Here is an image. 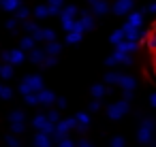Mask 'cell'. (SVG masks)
Listing matches in <instances>:
<instances>
[{
  "label": "cell",
  "instance_id": "cell-1",
  "mask_svg": "<svg viewBox=\"0 0 156 147\" xmlns=\"http://www.w3.org/2000/svg\"><path fill=\"white\" fill-rule=\"evenodd\" d=\"M128 109H130V104H128L126 100H120V102L111 104V107L107 109V113H109V119H120L124 113H128Z\"/></svg>",
  "mask_w": 156,
  "mask_h": 147
},
{
  "label": "cell",
  "instance_id": "cell-2",
  "mask_svg": "<svg viewBox=\"0 0 156 147\" xmlns=\"http://www.w3.org/2000/svg\"><path fill=\"white\" fill-rule=\"evenodd\" d=\"M152 130H154V119H145V121L141 124L139 132H137V141H139V143H150Z\"/></svg>",
  "mask_w": 156,
  "mask_h": 147
},
{
  "label": "cell",
  "instance_id": "cell-3",
  "mask_svg": "<svg viewBox=\"0 0 156 147\" xmlns=\"http://www.w3.org/2000/svg\"><path fill=\"white\" fill-rule=\"evenodd\" d=\"M75 119V126H77V130H86L88 128V124H90V117H88V113H79V115H75L73 117Z\"/></svg>",
  "mask_w": 156,
  "mask_h": 147
},
{
  "label": "cell",
  "instance_id": "cell-4",
  "mask_svg": "<svg viewBox=\"0 0 156 147\" xmlns=\"http://www.w3.org/2000/svg\"><path fill=\"white\" fill-rule=\"evenodd\" d=\"M118 83L122 85V90H124V92H126V90H130V92L135 90V79H133V77H126V75H120V77H118Z\"/></svg>",
  "mask_w": 156,
  "mask_h": 147
},
{
  "label": "cell",
  "instance_id": "cell-5",
  "mask_svg": "<svg viewBox=\"0 0 156 147\" xmlns=\"http://www.w3.org/2000/svg\"><path fill=\"white\" fill-rule=\"evenodd\" d=\"M37 100H39V102H45V104H51V102L56 100V96H54L51 92H39Z\"/></svg>",
  "mask_w": 156,
  "mask_h": 147
},
{
  "label": "cell",
  "instance_id": "cell-6",
  "mask_svg": "<svg viewBox=\"0 0 156 147\" xmlns=\"http://www.w3.org/2000/svg\"><path fill=\"white\" fill-rule=\"evenodd\" d=\"M34 143H37V147H49V145H51V141L47 138V134H45V132H41V134H37V138H34Z\"/></svg>",
  "mask_w": 156,
  "mask_h": 147
},
{
  "label": "cell",
  "instance_id": "cell-7",
  "mask_svg": "<svg viewBox=\"0 0 156 147\" xmlns=\"http://www.w3.org/2000/svg\"><path fill=\"white\" fill-rule=\"evenodd\" d=\"M22 90H26V92H30V90H41V79H37V77H30L28 85H26V87H22Z\"/></svg>",
  "mask_w": 156,
  "mask_h": 147
},
{
  "label": "cell",
  "instance_id": "cell-8",
  "mask_svg": "<svg viewBox=\"0 0 156 147\" xmlns=\"http://www.w3.org/2000/svg\"><path fill=\"white\" fill-rule=\"evenodd\" d=\"M92 94H94V98L98 100V98L105 94V85H94V87H92Z\"/></svg>",
  "mask_w": 156,
  "mask_h": 147
},
{
  "label": "cell",
  "instance_id": "cell-9",
  "mask_svg": "<svg viewBox=\"0 0 156 147\" xmlns=\"http://www.w3.org/2000/svg\"><path fill=\"white\" fill-rule=\"evenodd\" d=\"M128 7H130V0H120L118 2V13H124Z\"/></svg>",
  "mask_w": 156,
  "mask_h": 147
},
{
  "label": "cell",
  "instance_id": "cell-10",
  "mask_svg": "<svg viewBox=\"0 0 156 147\" xmlns=\"http://www.w3.org/2000/svg\"><path fill=\"white\" fill-rule=\"evenodd\" d=\"M118 77H120L118 73H109V75L105 77V81H107V83H118Z\"/></svg>",
  "mask_w": 156,
  "mask_h": 147
},
{
  "label": "cell",
  "instance_id": "cell-11",
  "mask_svg": "<svg viewBox=\"0 0 156 147\" xmlns=\"http://www.w3.org/2000/svg\"><path fill=\"white\" fill-rule=\"evenodd\" d=\"M58 147H75V145H73V141H69V138L64 136V138L58 141Z\"/></svg>",
  "mask_w": 156,
  "mask_h": 147
},
{
  "label": "cell",
  "instance_id": "cell-12",
  "mask_svg": "<svg viewBox=\"0 0 156 147\" xmlns=\"http://www.w3.org/2000/svg\"><path fill=\"white\" fill-rule=\"evenodd\" d=\"M47 121H49V124H56V121H58V111H49Z\"/></svg>",
  "mask_w": 156,
  "mask_h": 147
},
{
  "label": "cell",
  "instance_id": "cell-13",
  "mask_svg": "<svg viewBox=\"0 0 156 147\" xmlns=\"http://www.w3.org/2000/svg\"><path fill=\"white\" fill-rule=\"evenodd\" d=\"M111 147H124V138H122V136H115V138L111 141Z\"/></svg>",
  "mask_w": 156,
  "mask_h": 147
},
{
  "label": "cell",
  "instance_id": "cell-14",
  "mask_svg": "<svg viewBox=\"0 0 156 147\" xmlns=\"http://www.w3.org/2000/svg\"><path fill=\"white\" fill-rule=\"evenodd\" d=\"M98 109H101V102L98 100H92L90 102V111H98Z\"/></svg>",
  "mask_w": 156,
  "mask_h": 147
},
{
  "label": "cell",
  "instance_id": "cell-15",
  "mask_svg": "<svg viewBox=\"0 0 156 147\" xmlns=\"http://www.w3.org/2000/svg\"><path fill=\"white\" fill-rule=\"evenodd\" d=\"M122 36H124L122 32H115V34H113V43H120V41H122Z\"/></svg>",
  "mask_w": 156,
  "mask_h": 147
},
{
  "label": "cell",
  "instance_id": "cell-16",
  "mask_svg": "<svg viewBox=\"0 0 156 147\" xmlns=\"http://www.w3.org/2000/svg\"><path fill=\"white\" fill-rule=\"evenodd\" d=\"M150 104H152V107H156V92L150 96Z\"/></svg>",
  "mask_w": 156,
  "mask_h": 147
},
{
  "label": "cell",
  "instance_id": "cell-17",
  "mask_svg": "<svg viewBox=\"0 0 156 147\" xmlns=\"http://www.w3.org/2000/svg\"><path fill=\"white\" fill-rule=\"evenodd\" d=\"M77 147H92V145H90L88 141H79V145H77Z\"/></svg>",
  "mask_w": 156,
  "mask_h": 147
},
{
  "label": "cell",
  "instance_id": "cell-18",
  "mask_svg": "<svg viewBox=\"0 0 156 147\" xmlns=\"http://www.w3.org/2000/svg\"><path fill=\"white\" fill-rule=\"evenodd\" d=\"M154 75H156V68H154Z\"/></svg>",
  "mask_w": 156,
  "mask_h": 147
}]
</instances>
